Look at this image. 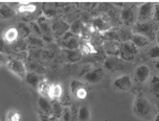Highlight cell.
I'll list each match as a JSON object with an SVG mask.
<instances>
[{"instance_id": "1", "label": "cell", "mask_w": 159, "mask_h": 121, "mask_svg": "<svg viewBox=\"0 0 159 121\" xmlns=\"http://www.w3.org/2000/svg\"><path fill=\"white\" fill-rule=\"evenodd\" d=\"M133 32L146 37L149 40L153 41L156 39V25L154 22H136L133 27Z\"/></svg>"}, {"instance_id": "2", "label": "cell", "mask_w": 159, "mask_h": 121, "mask_svg": "<svg viewBox=\"0 0 159 121\" xmlns=\"http://www.w3.org/2000/svg\"><path fill=\"white\" fill-rule=\"evenodd\" d=\"M133 111L139 117H147L149 116L152 111V106L150 101L143 95H139L136 97L133 106Z\"/></svg>"}, {"instance_id": "3", "label": "cell", "mask_w": 159, "mask_h": 121, "mask_svg": "<svg viewBox=\"0 0 159 121\" xmlns=\"http://www.w3.org/2000/svg\"><path fill=\"white\" fill-rule=\"evenodd\" d=\"M138 48L132 42H123L120 43V50H119V57L123 61L131 62L137 57Z\"/></svg>"}, {"instance_id": "4", "label": "cell", "mask_w": 159, "mask_h": 121, "mask_svg": "<svg viewBox=\"0 0 159 121\" xmlns=\"http://www.w3.org/2000/svg\"><path fill=\"white\" fill-rule=\"evenodd\" d=\"M7 67L11 70L12 72H14L17 76H19L22 80H25V76H26L27 72H26V68H25L23 62L19 58H10L7 62Z\"/></svg>"}, {"instance_id": "5", "label": "cell", "mask_w": 159, "mask_h": 121, "mask_svg": "<svg viewBox=\"0 0 159 121\" xmlns=\"http://www.w3.org/2000/svg\"><path fill=\"white\" fill-rule=\"evenodd\" d=\"M68 30H70V25L65 20L62 19H56L52 22V32L56 36L61 37L66 35Z\"/></svg>"}, {"instance_id": "6", "label": "cell", "mask_w": 159, "mask_h": 121, "mask_svg": "<svg viewBox=\"0 0 159 121\" xmlns=\"http://www.w3.org/2000/svg\"><path fill=\"white\" fill-rule=\"evenodd\" d=\"M154 14V5L153 3H144L139 7L138 11V22H148L151 21Z\"/></svg>"}, {"instance_id": "7", "label": "cell", "mask_w": 159, "mask_h": 121, "mask_svg": "<svg viewBox=\"0 0 159 121\" xmlns=\"http://www.w3.org/2000/svg\"><path fill=\"white\" fill-rule=\"evenodd\" d=\"M62 45L67 50H75L79 49L81 44H80V39L78 36L73 35L72 32H67L66 35H64Z\"/></svg>"}, {"instance_id": "8", "label": "cell", "mask_w": 159, "mask_h": 121, "mask_svg": "<svg viewBox=\"0 0 159 121\" xmlns=\"http://www.w3.org/2000/svg\"><path fill=\"white\" fill-rule=\"evenodd\" d=\"M104 75H105V72L103 68L92 69L91 71H89L87 74L84 75V80L90 84H96L103 80Z\"/></svg>"}, {"instance_id": "9", "label": "cell", "mask_w": 159, "mask_h": 121, "mask_svg": "<svg viewBox=\"0 0 159 121\" xmlns=\"http://www.w3.org/2000/svg\"><path fill=\"white\" fill-rule=\"evenodd\" d=\"M113 87L118 91H129L132 87V80L129 75H124L116 78L113 83Z\"/></svg>"}, {"instance_id": "10", "label": "cell", "mask_w": 159, "mask_h": 121, "mask_svg": "<svg viewBox=\"0 0 159 121\" xmlns=\"http://www.w3.org/2000/svg\"><path fill=\"white\" fill-rule=\"evenodd\" d=\"M104 66L107 70H109V71H111V72H114V71H117V70L123 69L124 63H123V60L118 58L117 57H109L105 61Z\"/></svg>"}, {"instance_id": "11", "label": "cell", "mask_w": 159, "mask_h": 121, "mask_svg": "<svg viewBox=\"0 0 159 121\" xmlns=\"http://www.w3.org/2000/svg\"><path fill=\"white\" fill-rule=\"evenodd\" d=\"M150 76V68L147 65H141L138 66L134 71V80L136 83L143 84L144 83Z\"/></svg>"}, {"instance_id": "12", "label": "cell", "mask_w": 159, "mask_h": 121, "mask_svg": "<svg viewBox=\"0 0 159 121\" xmlns=\"http://www.w3.org/2000/svg\"><path fill=\"white\" fill-rule=\"evenodd\" d=\"M104 50L111 57H117L119 55V50H120V43L119 41H105L103 44Z\"/></svg>"}, {"instance_id": "13", "label": "cell", "mask_w": 159, "mask_h": 121, "mask_svg": "<svg viewBox=\"0 0 159 121\" xmlns=\"http://www.w3.org/2000/svg\"><path fill=\"white\" fill-rule=\"evenodd\" d=\"M120 18L123 20L125 25H131L135 21V14L132 7L125 6L124 10L120 13Z\"/></svg>"}, {"instance_id": "14", "label": "cell", "mask_w": 159, "mask_h": 121, "mask_svg": "<svg viewBox=\"0 0 159 121\" xmlns=\"http://www.w3.org/2000/svg\"><path fill=\"white\" fill-rule=\"evenodd\" d=\"M92 27L94 29H98L99 32H107V30L111 29V26H110L109 22H107L103 17H95L92 20Z\"/></svg>"}, {"instance_id": "15", "label": "cell", "mask_w": 159, "mask_h": 121, "mask_svg": "<svg viewBox=\"0 0 159 121\" xmlns=\"http://www.w3.org/2000/svg\"><path fill=\"white\" fill-rule=\"evenodd\" d=\"M39 108L41 110V113H43L47 116H52V105L49 102V100L45 97H41L39 99Z\"/></svg>"}, {"instance_id": "16", "label": "cell", "mask_w": 159, "mask_h": 121, "mask_svg": "<svg viewBox=\"0 0 159 121\" xmlns=\"http://www.w3.org/2000/svg\"><path fill=\"white\" fill-rule=\"evenodd\" d=\"M19 35H20V33H19L18 28L11 27V28H8L7 32H4L3 41L7 42V43H14V42L18 41Z\"/></svg>"}, {"instance_id": "17", "label": "cell", "mask_w": 159, "mask_h": 121, "mask_svg": "<svg viewBox=\"0 0 159 121\" xmlns=\"http://www.w3.org/2000/svg\"><path fill=\"white\" fill-rule=\"evenodd\" d=\"M26 83L28 84L30 86H32L34 87V88H38L39 85H40V83H41V78H40V76L37 73L35 72H27V74H26V76H25V80H24Z\"/></svg>"}, {"instance_id": "18", "label": "cell", "mask_w": 159, "mask_h": 121, "mask_svg": "<svg viewBox=\"0 0 159 121\" xmlns=\"http://www.w3.org/2000/svg\"><path fill=\"white\" fill-rule=\"evenodd\" d=\"M66 60L69 63H76V62L81 61L82 57H83V53L81 50L75 49V50H66Z\"/></svg>"}, {"instance_id": "19", "label": "cell", "mask_w": 159, "mask_h": 121, "mask_svg": "<svg viewBox=\"0 0 159 121\" xmlns=\"http://www.w3.org/2000/svg\"><path fill=\"white\" fill-rule=\"evenodd\" d=\"M62 95H63V88L61 87V85H59V84L50 85L48 96L52 98V99H59V98L62 97Z\"/></svg>"}, {"instance_id": "20", "label": "cell", "mask_w": 159, "mask_h": 121, "mask_svg": "<svg viewBox=\"0 0 159 121\" xmlns=\"http://www.w3.org/2000/svg\"><path fill=\"white\" fill-rule=\"evenodd\" d=\"M85 26H86V25H85L81 20H76V21L73 22V23L70 24V30H69V32H72L73 35L78 36V37L82 36V33H83L84 29H85Z\"/></svg>"}, {"instance_id": "21", "label": "cell", "mask_w": 159, "mask_h": 121, "mask_svg": "<svg viewBox=\"0 0 159 121\" xmlns=\"http://www.w3.org/2000/svg\"><path fill=\"white\" fill-rule=\"evenodd\" d=\"M132 43L135 45L136 47H143L147 46L148 44L150 43V40L146 37L141 36V35H137V33H133L132 37Z\"/></svg>"}, {"instance_id": "22", "label": "cell", "mask_w": 159, "mask_h": 121, "mask_svg": "<svg viewBox=\"0 0 159 121\" xmlns=\"http://www.w3.org/2000/svg\"><path fill=\"white\" fill-rule=\"evenodd\" d=\"M149 89H150V92H151L156 98H159V76L154 75V76L152 77L151 81H150V85H149Z\"/></svg>"}, {"instance_id": "23", "label": "cell", "mask_w": 159, "mask_h": 121, "mask_svg": "<svg viewBox=\"0 0 159 121\" xmlns=\"http://www.w3.org/2000/svg\"><path fill=\"white\" fill-rule=\"evenodd\" d=\"M101 39L106 41H119L118 40V35H117V29H109L107 32L99 33Z\"/></svg>"}, {"instance_id": "24", "label": "cell", "mask_w": 159, "mask_h": 121, "mask_svg": "<svg viewBox=\"0 0 159 121\" xmlns=\"http://www.w3.org/2000/svg\"><path fill=\"white\" fill-rule=\"evenodd\" d=\"M117 35H118V40L123 42H129V40H132L133 33L131 30L127 28H117Z\"/></svg>"}, {"instance_id": "25", "label": "cell", "mask_w": 159, "mask_h": 121, "mask_svg": "<svg viewBox=\"0 0 159 121\" xmlns=\"http://www.w3.org/2000/svg\"><path fill=\"white\" fill-rule=\"evenodd\" d=\"M80 48H81V51L83 54H93V53H96V50L93 46V44L89 41H84L83 43L80 45Z\"/></svg>"}, {"instance_id": "26", "label": "cell", "mask_w": 159, "mask_h": 121, "mask_svg": "<svg viewBox=\"0 0 159 121\" xmlns=\"http://www.w3.org/2000/svg\"><path fill=\"white\" fill-rule=\"evenodd\" d=\"M38 24L40 26V28H41V32L46 33H50V30H52V24H49V21L47 20L45 17H40L38 19Z\"/></svg>"}, {"instance_id": "27", "label": "cell", "mask_w": 159, "mask_h": 121, "mask_svg": "<svg viewBox=\"0 0 159 121\" xmlns=\"http://www.w3.org/2000/svg\"><path fill=\"white\" fill-rule=\"evenodd\" d=\"M15 15V12L13 11L12 7H10L7 4H2L0 6V17L1 19H8L12 18Z\"/></svg>"}, {"instance_id": "28", "label": "cell", "mask_w": 159, "mask_h": 121, "mask_svg": "<svg viewBox=\"0 0 159 121\" xmlns=\"http://www.w3.org/2000/svg\"><path fill=\"white\" fill-rule=\"evenodd\" d=\"M52 105V117H56V118H58V119L61 118L62 114H63V112H64L62 103L58 100H55Z\"/></svg>"}, {"instance_id": "29", "label": "cell", "mask_w": 159, "mask_h": 121, "mask_svg": "<svg viewBox=\"0 0 159 121\" xmlns=\"http://www.w3.org/2000/svg\"><path fill=\"white\" fill-rule=\"evenodd\" d=\"M89 117H90L89 110H88L87 106H82L79 109L78 112V121H88L89 120Z\"/></svg>"}, {"instance_id": "30", "label": "cell", "mask_w": 159, "mask_h": 121, "mask_svg": "<svg viewBox=\"0 0 159 121\" xmlns=\"http://www.w3.org/2000/svg\"><path fill=\"white\" fill-rule=\"evenodd\" d=\"M27 45H28L27 42L23 40V39H21V40H18L16 43H14L12 45V48L17 52H23V51H25V49H26Z\"/></svg>"}, {"instance_id": "31", "label": "cell", "mask_w": 159, "mask_h": 121, "mask_svg": "<svg viewBox=\"0 0 159 121\" xmlns=\"http://www.w3.org/2000/svg\"><path fill=\"white\" fill-rule=\"evenodd\" d=\"M37 89H38V92L42 95V97H43V96H48V94H49L50 85L47 83V81L42 80Z\"/></svg>"}, {"instance_id": "32", "label": "cell", "mask_w": 159, "mask_h": 121, "mask_svg": "<svg viewBox=\"0 0 159 121\" xmlns=\"http://www.w3.org/2000/svg\"><path fill=\"white\" fill-rule=\"evenodd\" d=\"M72 94H73V96L76 97L78 99L83 100V99H85V98L87 97V90L85 89V87L83 85V86L79 87L76 90H75V91L72 92Z\"/></svg>"}, {"instance_id": "33", "label": "cell", "mask_w": 159, "mask_h": 121, "mask_svg": "<svg viewBox=\"0 0 159 121\" xmlns=\"http://www.w3.org/2000/svg\"><path fill=\"white\" fill-rule=\"evenodd\" d=\"M27 44L30 45V47H42L43 46V42H42L41 39L36 38V37H34V38H32V37L28 38Z\"/></svg>"}, {"instance_id": "34", "label": "cell", "mask_w": 159, "mask_h": 121, "mask_svg": "<svg viewBox=\"0 0 159 121\" xmlns=\"http://www.w3.org/2000/svg\"><path fill=\"white\" fill-rule=\"evenodd\" d=\"M147 53L150 58H159V45L151 47L147 51Z\"/></svg>"}, {"instance_id": "35", "label": "cell", "mask_w": 159, "mask_h": 121, "mask_svg": "<svg viewBox=\"0 0 159 121\" xmlns=\"http://www.w3.org/2000/svg\"><path fill=\"white\" fill-rule=\"evenodd\" d=\"M28 68H30V70L32 72H44V68L41 66L39 63H37V62H32V63H30V65H28Z\"/></svg>"}, {"instance_id": "36", "label": "cell", "mask_w": 159, "mask_h": 121, "mask_svg": "<svg viewBox=\"0 0 159 121\" xmlns=\"http://www.w3.org/2000/svg\"><path fill=\"white\" fill-rule=\"evenodd\" d=\"M18 11L20 13H34L36 11V5L34 4H26V5H21Z\"/></svg>"}, {"instance_id": "37", "label": "cell", "mask_w": 159, "mask_h": 121, "mask_svg": "<svg viewBox=\"0 0 159 121\" xmlns=\"http://www.w3.org/2000/svg\"><path fill=\"white\" fill-rule=\"evenodd\" d=\"M20 119H21V115H20L18 112H16V111L8 112L7 121H20Z\"/></svg>"}, {"instance_id": "38", "label": "cell", "mask_w": 159, "mask_h": 121, "mask_svg": "<svg viewBox=\"0 0 159 121\" xmlns=\"http://www.w3.org/2000/svg\"><path fill=\"white\" fill-rule=\"evenodd\" d=\"M18 30H19V32L21 30V32H22V37H23V38H26V37L30 36V29L28 28V26H26V25L23 24V23L19 24Z\"/></svg>"}, {"instance_id": "39", "label": "cell", "mask_w": 159, "mask_h": 121, "mask_svg": "<svg viewBox=\"0 0 159 121\" xmlns=\"http://www.w3.org/2000/svg\"><path fill=\"white\" fill-rule=\"evenodd\" d=\"M71 120V112H70L69 109H64V112L62 114L61 117V121H70Z\"/></svg>"}, {"instance_id": "40", "label": "cell", "mask_w": 159, "mask_h": 121, "mask_svg": "<svg viewBox=\"0 0 159 121\" xmlns=\"http://www.w3.org/2000/svg\"><path fill=\"white\" fill-rule=\"evenodd\" d=\"M153 20L159 22V4L154 5V14H153Z\"/></svg>"}, {"instance_id": "41", "label": "cell", "mask_w": 159, "mask_h": 121, "mask_svg": "<svg viewBox=\"0 0 159 121\" xmlns=\"http://www.w3.org/2000/svg\"><path fill=\"white\" fill-rule=\"evenodd\" d=\"M44 13L47 17H55L57 14L55 10H45Z\"/></svg>"}, {"instance_id": "42", "label": "cell", "mask_w": 159, "mask_h": 121, "mask_svg": "<svg viewBox=\"0 0 159 121\" xmlns=\"http://www.w3.org/2000/svg\"><path fill=\"white\" fill-rule=\"evenodd\" d=\"M40 120H41V121H52V120H50L49 116H47V115H45L43 113L40 114Z\"/></svg>"}, {"instance_id": "43", "label": "cell", "mask_w": 159, "mask_h": 121, "mask_svg": "<svg viewBox=\"0 0 159 121\" xmlns=\"http://www.w3.org/2000/svg\"><path fill=\"white\" fill-rule=\"evenodd\" d=\"M156 41H157L159 44V30H157V32H156Z\"/></svg>"}, {"instance_id": "44", "label": "cell", "mask_w": 159, "mask_h": 121, "mask_svg": "<svg viewBox=\"0 0 159 121\" xmlns=\"http://www.w3.org/2000/svg\"><path fill=\"white\" fill-rule=\"evenodd\" d=\"M155 68L157 69L158 71H159V61H157V62H156V64H155Z\"/></svg>"}, {"instance_id": "45", "label": "cell", "mask_w": 159, "mask_h": 121, "mask_svg": "<svg viewBox=\"0 0 159 121\" xmlns=\"http://www.w3.org/2000/svg\"><path fill=\"white\" fill-rule=\"evenodd\" d=\"M50 120L52 121H60L58 118H56V117H50Z\"/></svg>"}, {"instance_id": "46", "label": "cell", "mask_w": 159, "mask_h": 121, "mask_svg": "<svg viewBox=\"0 0 159 121\" xmlns=\"http://www.w3.org/2000/svg\"><path fill=\"white\" fill-rule=\"evenodd\" d=\"M155 121H159V114H157V116L155 117Z\"/></svg>"}]
</instances>
